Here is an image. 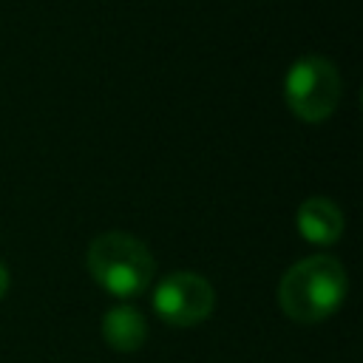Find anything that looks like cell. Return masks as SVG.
<instances>
[{
    "label": "cell",
    "mask_w": 363,
    "mask_h": 363,
    "mask_svg": "<svg viewBox=\"0 0 363 363\" xmlns=\"http://www.w3.org/2000/svg\"><path fill=\"white\" fill-rule=\"evenodd\" d=\"M349 292V278L335 255H309L292 264L278 284V303L295 323H320L332 318Z\"/></svg>",
    "instance_id": "1"
},
{
    "label": "cell",
    "mask_w": 363,
    "mask_h": 363,
    "mask_svg": "<svg viewBox=\"0 0 363 363\" xmlns=\"http://www.w3.org/2000/svg\"><path fill=\"white\" fill-rule=\"evenodd\" d=\"M88 275L113 298L142 295L156 275V261L147 244L130 233H102L85 252Z\"/></svg>",
    "instance_id": "2"
},
{
    "label": "cell",
    "mask_w": 363,
    "mask_h": 363,
    "mask_svg": "<svg viewBox=\"0 0 363 363\" xmlns=\"http://www.w3.org/2000/svg\"><path fill=\"white\" fill-rule=\"evenodd\" d=\"M343 96L340 71L332 60L320 54H306L295 60L284 79L286 108L303 122H323L335 113Z\"/></svg>",
    "instance_id": "3"
},
{
    "label": "cell",
    "mask_w": 363,
    "mask_h": 363,
    "mask_svg": "<svg viewBox=\"0 0 363 363\" xmlns=\"http://www.w3.org/2000/svg\"><path fill=\"white\" fill-rule=\"evenodd\" d=\"M153 309L170 326H196L213 315L216 289L199 272H170L153 289Z\"/></svg>",
    "instance_id": "4"
},
{
    "label": "cell",
    "mask_w": 363,
    "mask_h": 363,
    "mask_svg": "<svg viewBox=\"0 0 363 363\" xmlns=\"http://www.w3.org/2000/svg\"><path fill=\"white\" fill-rule=\"evenodd\" d=\"M295 227L309 244L329 247L343 235V213L332 199L309 196L295 213Z\"/></svg>",
    "instance_id": "5"
},
{
    "label": "cell",
    "mask_w": 363,
    "mask_h": 363,
    "mask_svg": "<svg viewBox=\"0 0 363 363\" xmlns=\"http://www.w3.org/2000/svg\"><path fill=\"white\" fill-rule=\"evenodd\" d=\"M102 337L113 352H136L147 340V320L128 303L111 306L102 318Z\"/></svg>",
    "instance_id": "6"
},
{
    "label": "cell",
    "mask_w": 363,
    "mask_h": 363,
    "mask_svg": "<svg viewBox=\"0 0 363 363\" xmlns=\"http://www.w3.org/2000/svg\"><path fill=\"white\" fill-rule=\"evenodd\" d=\"M9 292V267L0 261V298Z\"/></svg>",
    "instance_id": "7"
}]
</instances>
